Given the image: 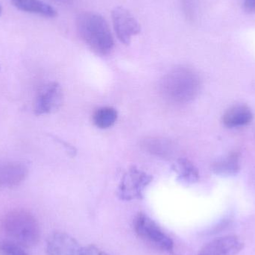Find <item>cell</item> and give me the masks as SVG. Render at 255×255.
<instances>
[{"instance_id": "obj_1", "label": "cell", "mask_w": 255, "mask_h": 255, "mask_svg": "<svg viewBox=\"0 0 255 255\" xmlns=\"http://www.w3.org/2000/svg\"><path fill=\"white\" fill-rule=\"evenodd\" d=\"M76 27L81 38L97 55L106 56L113 50L115 40L112 31L101 15L92 12L82 13L78 16Z\"/></svg>"}, {"instance_id": "obj_2", "label": "cell", "mask_w": 255, "mask_h": 255, "mask_svg": "<svg viewBox=\"0 0 255 255\" xmlns=\"http://www.w3.org/2000/svg\"><path fill=\"white\" fill-rule=\"evenodd\" d=\"M1 228L10 241L24 249L33 248L40 241V225L34 216L25 210L7 212L1 220Z\"/></svg>"}, {"instance_id": "obj_3", "label": "cell", "mask_w": 255, "mask_h": 255, "mask_svg": "<svg viewBox=\"0 0 255 255\" xmlns=\"http://www.w3.org/2000/svg\"><path fill=\"white\" fill-rule=\"evenodd\" d=\"M160 87L162 94L168 100L184 104L197 97L201 89V80L194 70L179 67L163 77Z\"/></svg>"}, {"instance_id": "obj_4", "label": "cell", "mask_w": 255, "mask_h": 255, "mask_svg": "<svg viewBox=\"0 0 255 255\" xmlns=\"http://www.w3.org/2000/svg\"><path fill=\"white\" fill-rule=\"evenodd\" d=\"M133 228L137 236L144 242L156 250L164 253H172L174 244L157 223L143 213H139L133 220Z\"/></svg>"}, {"instance_id": "obj_5", "label": "cell", "mask_w": 255, "mask_h": 255, "mask_svg": "<svg viewBox=\"0 0 255 255\" xmlns=\"http://www.w3.org/2000/svg\"><path fill=\"white\" fill-rule=\"evenodd\" d=\"M151 181V175L133 166L124 174L121 180L118 190V197L124 201L142 199L145 188Z\"/></svg>"}, {"instance_id": "obj_6", "label": "cell", "mask_w": 255, "mask_h": 255, "mask_svg": "<svg viewBox=\"0 0 255 255\" xmlns=\"http://www.w3.org/2000/svg\"><path fill=\"white\" fill-rule=\"evenodd\" d=\"M64 100L62 88L57 82H50L42 87L34 102V115H50L57 112L62 106Z\"/></svg>"}, {"instance_id": "obj_7", "label": "cell", "mask_w": 255, "mask_h": 255, "mask_svg": "<svg viewBox=\"0 0 255 255\" xmlns=\"http://www.w3.org/2000/svg\"><path fill=\"white\" fill-rule=\"evenodd\" d=\"M29 172L28 163L22 160H0V190L20 185Z\"/></svg>"}, {"instance_id": "obj_8", "label": "cell", "mask_w": 255, "mask_h": 255, "mask_svg": "<svg viewBox=\"0 0 255 255\" xmlns=\"http://www.w3.org/2000/svg\"><path fill=\"white\" fill-rule=\"evenodd\" d=\"M112 21L117 36L121 43L130 44L131 38L140 32V25L125 7H117L112 10Z\"/></svg>"}, {"instance_id": "obj_9", "label": "cell", "mask_w": 255, "mask_h": 255, "mask_svg": "<svg viewBox=\"0 0 255 255\" xmlns=\"http://www.w3.org/2000/svg\"><path fill=\"white\" fill-rule=\"evenodd\" d=\"M82 248L70 235L55 232L46 241V253L47 255H82Z\"/></svg>"}, {"instance_id": "obj_10", "label": "cell", "mask_w": 255, "mask_h": 255, "mask_svg": "<svg viewBox=\"0 0 255 255\" xmlns=\"http://www.w3.org/2000/svg\"><path fill=\"white\" fill-rule=\"evenodd\" d=\"M244 248V242L238 236L227 235L210 241L198 255H238Z\"/></svg>"}, {"instance_id": "obj_11", "label": "cell", "mask_w": 255, "mask_h": 255, "mask_svg": "<svg viewBox=\"0 0 255 255\" xmlns=\"http://www.w3.org/2000/svg\"><path fill=\"white\" fill-rule=\"evenodd\" d=\"M254 119V114L250 106L237 104L231 106L223 114L222 122L229 128L246 127Z\"/></svg>"}, {"instance_id": "obj_12", "label": "cell", "mask_w": 255, "mask_h": 255, "mask_svg": "<svg viewBox=\"0 0 255 255\" xmlns=\"http://www.w3.org/2000/svg\"><path fill=\"white\" fill-rule=\"evenodd\" d=\"M211 171L221 176L238 175L241 169V153L234 151L223 158L216 160L211 164Z\"/></svg>"}, {"instance_id": "obj_13", "label": "cell", "mask_w": 255, "mask_h": 255, "mask_svg": "<svg viewBox=\"0 0 255 255\" xmlns=\"http://www.w3.org/2000/svg\"><path fill=\"white\" fill-rule=\"evenodd\" d=\"M10 1L16 8L27 13L46 17H55L58 15L53 7L40 0H10Z\"/></svg>"}, {"instance_id": "obj_14", "label": "cell", "mask_w": 255, "mask_h": 255, "mask_svg": "<svg viewBox=\"0 0 255 255\" xmlns=\"http://www.w3.org/2000/svg\"><path fill=\"white\" fill-rule=\"evenodd\" d=\"M173 169L178 175V179L184 184H195L200 178L197 168L188 159H178L174 164Z\"/></svg>"}, {"instance_id": "obj_15", "label": "cell", "mask_w": 255, "mask_h": 255, "mask_svg": "<svg viewBox=\"0 0 255 255\" xmlns=\"http://www.w3.org/2000/svg\"><path fill=\"white\" fill-rule=\"evenodd\" d=\"M118 118L116 109L112 107H103L96 111L93 116V122L99 128H109L115 125Z\"/></svg>"}, {"instance_id": "obj_16", "label": "cell", "mask_w": 255, "mask_h": 255, "mask_svg": "<svg viewBox=\"0 0 255 255\" xmlns=\"http://www.w3.org/2000/svg\"><path fill=\"white\" fill-rule=\"evenodd\" d=\"M0 255H28L23 247L11 241H0Z\"/></svg>"}, {"instance_id": "obj_17", "label": "cell", "mask_w": 255, "mask_h": 255, "mask_svg": "<svg viewBox=\"0 0 255 255\" xmlns=\"http://www.w3.org/2000/svg\"><path fill=\"white\" fill-rule=\"evenodd\" d=\"M82 255H109L96 246L91 245L82 248Z\"/></svg>"}, {"instance_id": "obj_18", "label": "cell", "mask_w": 255, "mask_h": 255, "mask_svg": "<svg viewBox=\"0 0 255 255\" xmlns=\"http://www.w3.org/2000/svg\"><path fill=\"white\" fill-rule=\"evenodd\" d=\"M244 10L251 13L255 11V0H243Z\"/></svg>"}, {"instance_id": "obj_19", "label": "cell", "mask_w": 255, "mask_h": 255, "mask_svg": "<svg viewBox=\"0 0 255 255\" xmlns=\"http://www.w3.org/2000/svg\"><path fill=\"white\" fill-rule=\"evenodd\" d=\"M58 1H63V2H67V1H68L69 0H58Z\"/></svg>"}, {"instance_id": "obj_20", "label": "cell", "mask_w": 255, "mask_h": 255, "mask_svg": "<svg viewBox=\"0 0 255 255\" xmlns=\"http://www.w3.org/2000/svg\"><path fill=\"white\" fill-rule=\"evenodd\" d=\"M1 11H2V9H1V4H0V16H1Z\"/></svg>"}]
</instances>
